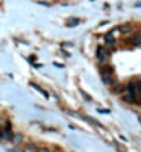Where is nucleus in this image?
Wrapping results in <instances>:
<instances>
[{"mask_svg":"<svg viewBox=\"0 0 141 152\" xmlns=\"http://www.w3.org/2000/svg\"><path fill=\"white\" fill-rule=\"evenodd\" d=\"M127 96H130L131 99L136 101L137 100V92H136V85L133 82H129L127 84Z\"/></svg>","mask_w":141,"mask_h":152,"instance_id":"nucleus-1","label":"nucleus"},{"mask_svg":"<svg viewBox=\"0 0 141 152\" xmlns=\"http://www.w3.org/2000/svg\"><path fill=\"white\" fill-rule=\"evenodd\" d=\"M130 42L133 44V45H140L141 44V34H138V33L133 34L131 38H130Z\"/></svg>","mask_w":141,"mask_h":152,"instance_id":"nucleus-2","label":"nucleus"},{"mask_svg":"<svg viewBox=\"0 0 141 152\" xmlns=\"http://www.w3.org/2000/svg\"><path fill=\"white\" fill-rule=\"evenodd\" d=\"M136 92H137V99H138V101H141V81H138V82H136Z\"/></svg>","mask_w":141,"mask_h":152,"instance_id":"nucleus-3","label":"nucleus"},{"mask_svg":"<svg viewBox=\"0 0 141 152\" xmlns=\"http://www.w3.org/2000/svg\"><path fill=\"white\" fill-rule=\"evenodd\" d=\"M101 75H103V81H104V84L110 85L111 82H112V78H111V74H103V73H101Z\"/></svg>","mask_w":141,"mask_h":152,"instance_id":"nucleus-4","label":"nucleus"},{"mask_svg":"<svg viewBox=\"0 0 141 152\" xmlns=\"http://www.w3.org/2000/svg\"><path fill=\"white\" fill-rule=\"evenodd\" d=\"M105 42H107V44H114V42H115L114 37L111 36V33H110V34H107V36H105Z\"/></svg>","mask_w":141,"mask_h":152,"instance_id":"nucleus-5","label":"nucleus"},{"mask_svg":"<svg viewBox=\"0 0 141 152\" xmlns=\"http://www.w3.org/2000/svg\"><path fill=\"white\" fill-rule=\"evenodd\" d=\"M78 22H79L78 19H70V21L67 22V26H75Z\"/></svg>","mask_w":141,"mask_h":152,"instance_id":"nucleus-6","label":"nucleus"},{"mask_svg":"<svg viewBox=\"0 0 141 152\" xmlns=\"http://www.w3.org/2000/svg\"><path fill=\"white\" fill-rule=\"evenodd\" d=\"M31 86H33V88H36V89H37V90H40V92H41V93H42V94H44V96H45V97H47V96H48V94H47V93H45V90H42V89H41V88H40V86H37V85H34V84L31 85Z\"/></svg>","mask_w":141,"mask_h":152,"instance_id":"nucleus-7","label":"nucleus"},{"mask_svg":"<svg viewBox=\"0 0 141 152\" xmlns=\"http://www.w3.org/2000/svg\"><path fill=\"white\" fill-rule=\"evenodd\" d=\"M21 141H22V136H21V134L15 136V138H14V142H15V144H19Z\"/></svg>","mask_w":141,"mask_h":152,"instance_id":"nucleus-8","label":"nucleus"},{"mask_svg":"<svg viewBox=\"0 0 141 152\" xmlns=\"http://www.w3.org/2000/svg\"><path fill=\"white\" fill-rule=\"evenodd\" d=\"M129 30H130V26H129V25H127V26L125 25V26L120 27V31H129Z\"/></svg>","mask_w":141,"mask_h":152,"instance_id":"nucleus-9","label":"nucleus"},{"mask_svg":"<svg viewBox=\"0 0 141 152\" xmlns=\"http://www.w3.org/2000/svg\"><path fill=\"white\" fill-rule=\"evenodd\" d=\"M37 152H51V151H49L48 148H38V151Z\"/></svg>","mask_w":141,"mask_h":152,"instance_id":"nucleus-10","label":"nucleus"}]
</instances>
